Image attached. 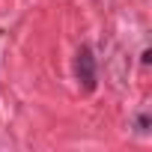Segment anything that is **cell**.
<instances>
[{"mask_svg": "<svg viewBox=\"0 0 152 152\" xmlns=\"http://www.w3.org/2000/svg\"><path fill=\"white\" fill-rule=\"evenodd\" d=\"M78 81L84 87V93H93L96 90V57L90 48H81L78 51Z\"/></svg>", "mask_w": 152, "mask_h": 152, "instance_id": "obj_1", "label": "cell"}]
</instances>
